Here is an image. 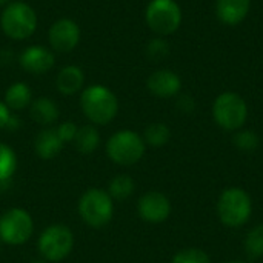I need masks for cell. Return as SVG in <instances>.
Segmentation results:
<instances>
[{"instance_id": "17", "label": "cell", "mask_w": 263, "mask_h": 263, "mask_svg": "<svg viewBox=\"0 0 263 263\" xmlns=\"http://www.w3.org/2000/svg\"><path fill=\"white\" fill-rule=\"evenodd\" d=\"M31 119L39 125H51L59 119V106L49 97H39L31 103Z\"/></svg>"}, {"instance_id": "19", "label": "cell", "mask_w": 263, "mask_h": 263, "mask_svg": "<svg viewBox=\"0 0 263 263\" xmlns=\"http://www.w3.org/2000/svg\"><path fill=\"white\" fill-rule=\"evenodd\" d=\"M74 145L80 154H92L100 143V134L96 126L85 125L77 129V134L74 137Z\"/></svg>"}, {"instance_id": "22", "label": "cell", "mask_w": 263, "mask_h": 263, "mask_svg": "<svg viewBox=\"0 0 263 263\" xmlns=\"http://www.w3.org/2000/svg\"><path fill=\"white\" fill-rule=\"evenodd\" d=\"M17 170V156L14 149L0 143V183L9 180Z\"/></svg>"}, {"instance_id": "5", "label": "cell", "mask_w": 263, "mask_h": 263, "mask_svg": "<svg viewBox=\"0 0 263 263\" xmlns=\"http://www.w3.org/2000/svg\"><path fill=\"white\" fill-rule=\"evenodd\" d=\"M145 149L146 143L143 137L131 129L117 131L106 142L108 157L120 166L136 165L145 156Z\"/></svg>"}, {"instance_id": "31", "label": "cell", "mask_w": 263, "mask_h": 263, "mask_svg": "<svg viewBox=\"0 0 263 263\" xmlns=\"http://www.w3.org/2000/svg\"><path fill=\"white\" fill-rule=\"evenodd\" d=\"M8 3H11V0H0V6H6Z\"/></svg>"}, {"instance_id": "16", "label": "cell", "mask_w": 263, "mask_h": 263, "mask_svg": "<svg viewBox=\"0 0 263 263\" xmlns=\"http://www.w3.org/2000/svg\"><path fill=\"white\" fill-rule=\"evenodd\" d=\"M63 142L62 139L59 137L57 134V129L55 128H46V129H42L37 136H35V140H34V149H35V154L42 159H52L55 157L62 148H63Z\"/></svg>"}, {"instance_id": "11", "label": "cell", "mask_w": 263, "mask_h": 263, "mask_svg": "<svg viewBox=\"0 0 263 263\" xmlns=\"http://www.w3.org/2000/svg\"><path fill=\"white\" fill-rule=\"evenodd\" d=\"M137 213L148 223H162L171 214V202L163 193L149 191L139 199Z\"/></svg>"}, {"instance_id": "1", "label": "cell", "mask_w": 263, "mask_h": 263, "mask_svg": "<svg viewBox=\"0 0 263 263\" xmlns=\"http://www.w3.org/2000/svg\"><path fill=\"white\" fill-rule=\"evenodd\" d=\"M80 108L94 125H108L119 112V100L109 88L91 85L80 96Z\"/></svg>"}, {"instance_id": "2", "label": "cell", "mask_w": 263, "mask_h": 263, "mask_svg": "<svg viewBox=\"0 0 263 263\" xmlns=\"http://www.w3.org/2000/svg\"><path fill=\"white\" fill-rule=\"evenodd\" d=\"M253 214V200L250 194L239 188L231 186L222 191L217 200V216L220 222L228 228L243 227Z\"/></svg>"}, {"instance_id": "23", "label": "cell", "mask_w": 263, "mask_h": 263, "mask_svg": "<svg viewBox=\"0 0 263 263\" xmlns=\"http://www.w3.org/2000/svg\"><path fill=\"white\" fill-rule=\"evenodd\" d=\"M245 251L253 259L263 257V223L248 231L245 237Z\"/></svg>"}, {"instance_id": "25", "label": "cell", "mask_w": 263, "mask_h": 263, "mask_svg": "<svg viewBox=\"0 0 263 263\" xmlns=\"http://www.w3.org/2000/svg\"><path fill=\"white\" fill-rule=\"evenodd\" d=\"M171 263H211V259L200 248H185L174 254Z\"/></svg>"}, {"instance_id": "32", "label": "cell", "mask_w": 263, "mask_h": 263, "mask_svg": "<svg viewBox=\"0 0 263 263\" xmlns=\"http://www.w3.org/2000/svg\"><path fill=\"white\" fill-rule=\"evenodd\" d=\"M29 263H45V262H42V260H34V262H29Z\"/></svg>"}, {"instance_id": "8", "label": "cell", "mask_w": 263, "mask_h": 263, "mask_svg": "<svg viewBox=\"0 0 263 263\" xmlns=\"http://www.w3.org/2000/svg\"><path fill=\"white\" fill-rule=\"evenodd\" d=\"M34 233V222L28 211L11 208L0 217V240L6 245H23Z\"/></svg>"}, {"instance_id": "3", "label": "cell", "mask_w": 263, "mask_h": 263, "mask_svg": "<svg viewBox=\"0 0 263 263\" xmlns=\"http://www.w3.org/2000/svg\"><path fill=\"white\" fill-rule=\"evenodd\" d=\"M0 26L6 37L25 40L37 29V14L34 8L25 2H11L2 11Z\"/></svg>"}, {"instance_id": "15", "label": "cell", "mask_w": 263, "mask_h": 263, "mask_svg": "<svg viewBox=\"0 0 263 263\" xmlns=\"http://www.w3.org/2000/svg\"><path fill=\"white\" fill-rule=\"evenodd\" d=\"M85 85V74L83 69L77 65H68L62 68L55 79V86L60 94L72 96L79 92Z\"/></svg>"}, {"instance_id": "20", "label": "cell", "mask_w": 263, "mask_h": 263, "mask_svg": "<svg viewBox=\"0 0 263 263\" xmlns=\"http://www.w3.org/2000/svg\"><path fill=\"white\" fill-rule=\"evenodd\" d=\"M134 190L136 183L133 177H129L128 174L116 176L108 185V194L112 197V200H125L134 193Z\"/></svg>"}, {"instance_id": "7", "label": "cell", "mask_w": 263, "mask_h": 263, "mask_svg": "<svg viewBox=\"0 0 263 263\" xmlns=\"http://www.w3.org/2000/svg\"><path fill=\"white\" fill-rule=\"evenodd\" d=\"M145 20L159 37L170 35L182 25V8L176 0H151L145 11Z\"/></svg>"}, {"instance_id": "6", "label": "cell", "mask_w": 263, "mask_h": 263, "mask_svg": "<svg viewBox=\"0 0 263 263\" xmlns=\"http://www.w3.org/2000/svg\"><path fill=\"white\" fill-rule=\"evenodd\" d=\"M79 214L82 220L91 228L106 227L114 216L112 197L105 190L91 188L79 200Z\"/></svg>"}, {"instance_id": "28", "label": "cell", "mask_w": 263, "mask_h": 263, "mask_svg": "<svg viewBox=\"0 0 263 263\" xmlns=\"http://www.w3.org/2000/svg\"><path fill=\"white\" fill-rule=\"evenodd\" d=\"M11 119V109L6 106L5 102H0V129L6 128Z\"/></svg>"}, {"instance_id": "18", "label": "cell", "mask_w": 263, "mask_h": 263, "mask_svg": "<svg viewBox=\"0 0 263 263\" xmlns=\"http://www.w3.org/2000/svg\"><path fill=\"white\" fill-rule=\"evenodd\" d=\"M5 103L12 111H22L32 103L31 88L25 82H15L9 85L5 92Z\"/></svg>"}, {"instance_id": "9", "label": "cell", "mask_w": 263, "mask_h": 263, "mask_svg": "<svg viewBox=\"0 0 263 263\" xmlns=\"http://www.w3.org/2000/svg\"><path fill=\"white\" fill-rule=\"evenodd\" d=\"M74 247V234L66 225H51L39 237L37 248L43 259L49 262L63 260Z\"/></svg>"}, {"instance_id": "21", "label": "cell", "mask_w": 263, "mask_h": 263, "mask_svg": "<svg viewBox=\"0 0 263 263\" xmlns=\"http://www.w3.org/2000/svg\"><path fill=\"white\" fill-rule=\"evenodd\" d=\"M171 139V131L168 128V125L162 123V122H156L146 126L145 134H143V140L146 145H151L154 148H160L163 145H166Z\"/></svg>"}, {"instance_id": "10", "label": "cell", "mask_w": 263, "mask_h": 263, "mask_svg": "<svg viewBox=\"0 0 263 263\" xmlns=\"http://www.w3.org/2000/svg\"><path fill=\"white\" fill-rule=\"evenodd\" d=\"M80 35L82 31L77 22L68 17H62L51 25L48 31V42L57 52H71L79 45Z\"/></svg>"}, {"instance_id": "24", "label": "cell", "mask_w": 263, "mask_h": 263, "mask_svg": "<svg viewBox=\"0 0 263 263\" xmlns=\"http://www.w3.org/2000/svg\"><path fill=\"white\" fill-rule=\"evenodd\" d=\"M233 142H234L236 148L243 151V153H253L260 145L259 136L251 129H239V131H236V134L233 137Z\"/></svg>"}, {"instance_id": "4", "label": "cell", "mask_w": 263, "mask_h": 263, "mask_svg": "<svg viewBox=\"0 0 263 263\" xmlns=\"http://www.w3.org/2000/svg\"><path fill=\"white\" fill-rule=\"evenodd\" d=\"M213 119L223 131L236 133L248 119V105L240 94L225 91L213 103Z\"/></svg>"}, {"instance_id": "13", "label": "cell", "mask_w": 263, "mask_h": 263, "mask_svg": "<svg viewBox=\"0 0 263 263\" xmlns=\"http://www.w3.org/2000/svg\"><path fill=\"white\" fill-rule=\"evenodd\" d=\"M146 86L151 94L160 99H170L180 92L182 89V79L171 69H157L154 71L148 80Z\"/></svg>"}, {"instance_id": "12", "label": "cell", "mask_w": 263, "mask_h": 263, "mask_svg": "<svg viewBox=\"0 0 263 263\" xmlns=\"http://www.w3.org/2000/svg\"><path fill=\"white\" fill-rule=\"evenodd\" d=\"M18 63L26 72L42 76L54 66L55 59L52 51H49L48 48L42 45H31L22 51Z\"/></svg>"}, {"instance_id": "26", "label": "cell", "mask_w": 263, "mask_h": 263, "mask_svg": "<svg viewBox=\"0 0 263 263\" xmlns=\"http://www.w3.org/2000/svg\"><path fill=\"white\" fill-rule=\"evenodd\" d=\"M168 54H170V43L163 37H156L149 40V43L146 45V55L154 62L165 59Z\"/></svg>"}, {"instance_id": "27", "label": "cell", "mask_w": 263, "mask_h": 263, "mask_svg": "<svg viewBox=\"0 0 263 263\" xmlns=\"http://www.w3.org/2000/svg\"><path fill=\"white\" fill-rule=\"evenodd\" d=\"M55 129H57V134H59V137L62 139V142H63V143H69V142L74 140V137H76L79 128H77L72 122H63V123H60Z\"/></svg>"}, {"instance_id": "30", "label": "cell", "mask_w": 263, "mask_h": 263, "mask_svg": "<svg viewBox=\"0 0 263 263\" xmlns=\"http://www.w3.org/2000/svg\"><path fill=\"white\" fill-rule=\"evenodd\" d=\"M227 263H248V262H245V260H240V259H234V260H230V262H227Z\"/></svg>"}, {"instance_id": "29", "label": "cell", "mask_w": 263, "mask_h": 263, "mask_svg": "<svg viewBox=\"0 0 263 263\" xmlns=\"http://www.w3.org/2000/svg\"><path fill=\"white\" fill-rule=\"evenodd\" d=\"M177 106H179L182 111L190 112V111H193V109H194L196 103H194V100H193L190 96H182V97L179 99V102H177Z\"/></svg>"}, {"instance_id": "14", "label": "cell", "mask_w": 263, "mask_h": 263, "mask_svg": "<svg viewBox=\"0 0 263 263\" xmlns=\"http://www.w3.org/2000/svg\"><path fill=\"white\" fill-rule=\"evenodd\" d=\"M251 8V0H217L216 14L223 25L236 26L242 23Z\"/></svg>"}]
</instances>
